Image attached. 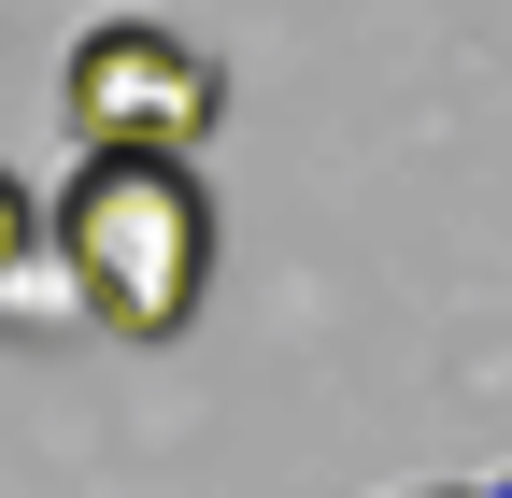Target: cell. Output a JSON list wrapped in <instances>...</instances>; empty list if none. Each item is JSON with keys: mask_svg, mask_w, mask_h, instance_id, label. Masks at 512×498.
<instances>
[{"mask_svg": "<svg viewBox=\"0 0 512 498\" xmlns=\"http://www.w3.org/2000/svg\"><path fill=\"white\" fill-rule=\"evenodd\" d=\"M43 242L72 271V314L114 342H185L214 299V200L157 143H72V171L43 200Z\"/></svg>", "mask_w": 512, "mask_h": 498, "instance_id": "6da1fadb", "label": "cell"}, {"mask_svg": "<svg viewBox=\"0 0 512 498\" xmlns=\"http://www.w3.org/2000/svg\"><path fill=\"white\" fill-rule=\"evenodd\" d=\"M43 242V200H29V171H0V257H29Z\"/></svg>", "mask_w": 512, "mask_h": 498, "instance_id": "3957f363", "label": "cell"}, {"mask_svg": "<svg viewBox=\"0 0 512 498\" xmlns=\"http://www.w3.org/2000/svg\"><path fill=\"white\" fill-rule=\"evenodd\" d=\"M498 498H512V484H498Z\"/></svg>", "mask_w": 512, "mask_h": 498, "instance_id": "277c9868", "label": "cell"}, {"mask_svg": "<svg viewBox=\"0 0 512 498\" xmlns=\"http://www.w3.org/2000/svg\"><path fill=\"white\" fill-rule=\"evenodd\" d=\"M57 114H72V143L200 157L214 114H228V72L185 29H157V15H100V29H72V57H57Z\"/></svg>", "mask_w": 512, "mask_h": 498, "instance_id": "7a4b0ae2", "label": "cell"}]
</instances>
